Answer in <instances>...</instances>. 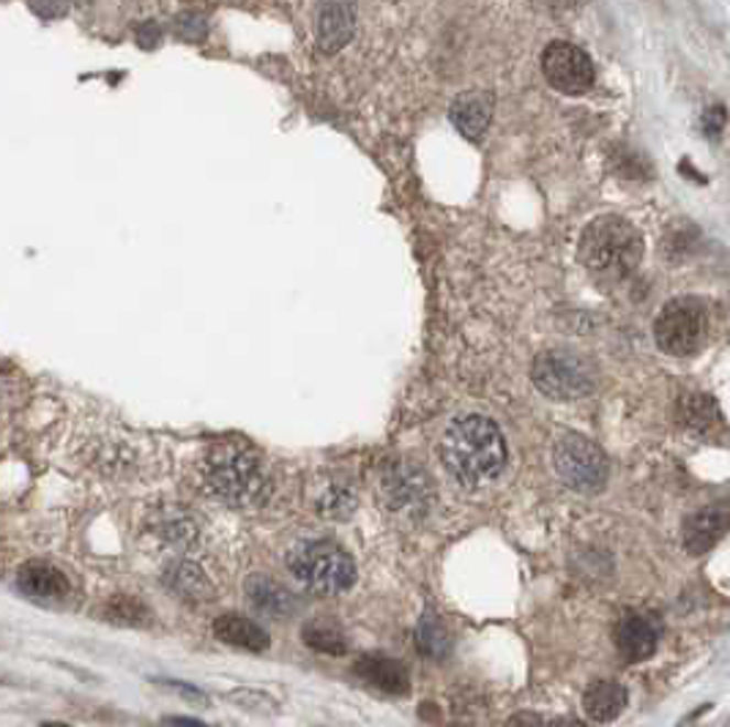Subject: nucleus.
Returning a JSON list of instances; mask_svg holds the SVG:
<instances>
[{
	"instance_id": "nucleus-8",
	"label": "nucleus",
	"mask_w": 730,
	"mask_h": 727,
	"mask_svg": "<svg viewBox=\"0 0 730 727\" xmlns=\"http://www.w3.org/2000/svg\"><path fill=\"white\" fill-rule=\"evenodd\" d=\"M542 72H545V79L553 88L567 96L586 94L597 79L591 58L569 42H553L542 53Z\"/></svg>"
},
{
	"instance_id": "nucleus-19",
	"label": "nucleus",
	"mask_w": 730,
	"mask_h": 727,
	"mask_svg": "<svg viewBox=\"0 0 730 727\" xmlns=\"http://www.w3.org/2000/svg\"><path fill=\"white\" fill-rule=\"evenodd\" d=\"M627 701H630V695L619 681H597L582 695V708L593 723H613L627 708Z\"/></svg>"
},
{
	"instance_id": "nucleus-13",
	"label": "nucleus",
	"mask_w": 730,
	"mask_h": 727,
	"mask_svg": "<svg viewBox=\"0 0 730 727\" xmlns=\"http://www.w3.org/2000/svg\"><path fill=\"white\" fill-rule=\"evenodd\" d=\"M660 645V627L646 612H624L615 623V649L624 662L638 664L654 657Z\"/></svg>"
},
{
	"instance_id": "nucleus-11",
	"label": "nucleus",
	"mask_w": 730,
	"mask_h": 727,
	"mask_svg": "<svg viewBox=\"0 0 730 727\" xmlns=\"http://www.w3.org/2000/svg\"><path fill=\"white\" fill-rule=\"evenodd\" d=\"M356 0H318L315 14V39L320 53L334 55L353 39Z\"/></svg>"
},
{
	"instance_id": "nucleus-33",
	"label": "nucleus",
	"mask_w": 730,
	"mask_h": 727,
	"mask_svg": "<svg viewBox=\"0 0 730 727\" xmlns=\"http://www.w3.org/2000/svg\"><path fill=\"white\" fill-rule=\"evenodd\" d=\"M42 727H72V725H64V723H44Z\"/></svg>"
},
{
	"instance_id": "nucleus-20",
	"label": "nucleus",
	"mask_w": 730,
	"mask_h": 727,
	"mask_svg": "<svg viewBox=\"0 0 730 727\" xmlns=\"http://www.w3.org/2000/svg\"><path fill=\"white\" fill-rule=\"evenodd\" d=\"M682 424L700 437H717L726 433V422L709 394H687L682 400Z\"/></svg>"
},
{
	"instance_id": "nucleus-2",
	"label": "nucleus",
	"mask_w": 730,
	"mask_h": 727,
	"mask_svg": "<svg viewBox=\"0 0 730 727\" xmlns=\"http://www.w3.org/2000/svg\"><path fill=\"white\" fill-rule=\"evenodd\" d=\"M582 269L604 282L630 276L643 260V236L632 221L615 214H604L588 221L577 247Z\"/></svg>"
},
{
	"instance_id": "nucleus-9",
	"label": "nucleus",
	"mask_w": 730,
	"mask_h": 727,
	"mask_svg": "<svg viewBox=\"0 0 730 727\" xmlns=\"http://www.w3.org/2000/svg\"><path fill=\"white\" fill-rule=\"evenodd\" d=\"M383 496H386L389 509L407 517L424 514L433 503L429 479L422 468L411 463L389 465L386 474H383Z\"/></svg>"
},
{
	"instance_id": "nucleus-27",
	"label": "nucleus",
	"mask_w": 730,
	"mask_h": 727,
	"mask_svg": "<svg viewBox=\"0 0 730 727\" xmlns=\"http://www.w3.org/2000/svg\"><path fill=\"white\" fill-rule=\"evenodd\" d=\"M175 33H178V39H184V42L189 44L203 42L208 33L206 17L195 14V11H186V14H181L178 20H175Z\"/></svg>"
},
{
	"instance_id": "nucleus-28",
	"label": "nucleus",
	"mask_w": 730,
	"mask_h": 727,
	"mask_svg": "<svg viewBox=\"0 0 730 727\" xmlns=\"http://www.w3.org/2000/svg\"><path fill=\"white\" fill-rule=\"evenodd\" d=\"M726 123H728L726 107H722V105L706 107V112H704V134H706V138H711V140L720 138L722 129H726Z\"/></svg>"
},
{
	"instance_id": "nucleus-32",
	"label": "nucleus",
	"mask_w": 730,
	"mask_h": 727,
	"mask_svg": "<svg viewBox=\"0 0 730 727\" xmlns=\"http://www.w3.org/2000/svg\"><path fill=\"white\" fill-rule=\"evenodd\" d=\"M547 727H582V723H577V719H571V717H558V719H551Z\"/></svg>"
},
{
	"instance_id": "nucleus-31",
	"label": "nucleus",
	"mask_w": 730,
	"mask_h": 727,
	"mask_svg": "<svg viewBox=\"0 0 730 727\" xmlns=\"http://www.w3.org/2000/svg\"><path fill=\"white\" fill-rule=\"evenodd\" d=\"M170 725H175V727H211V725H206V723H197V719H186V717H175V719H167Z\"/></svg>"
},
{
	"instance_id": "nucleus-18",
	"label": "nucleus",
	"mask_w": 730,
	"mask_h": 727,
	"mask_svg": "<svg viewBox=\"0 0 730 727\" xmlns=\"http://www.w3.org/2000/svg\"><path fill=\"white\" fill-rule=\"evenodd\" d=\"M243 588H247L249 605H252L258 612H263V616L285 618L296 610V599H293L280 583L271 580V577L252 575Z\"/></svg>"
},
{
	"instance_id": "nucleus-29",
	"label": "nucleus",
	"mask_w": 730,
	"mask_h": 727,
	"mask_svg": "<svg viewBox=\"0 0 730 727\" xmlns=\"http://www.w3.org/2000/svg\"><path fill=\"white\" fill-rule=\"evenodd\" d=\"M160 684L164 686V690H170V692H175V695L186 697V701L203 703V706H208V695L203 690H197V686L184 684V681H160Z\"/></svg>"
},
{
	"instance_id": "nucleus-15",
	"label": "nucleus",
	"mask_w": 730,
	"mask_h": 727,
	"mask_svg": "<svg viewBox=\"0 0 730 727\" xmlns=\"http://www.w3.org/2000/svg\"><path fill=\"white\" fill-rule=\"evenodd\" d=\"M353 673L359 675L364 684L375 686V690L386 692V695H405L411 686V675L400 659H392L386 654H367L353 664Z\"/></svg>"
},
{
	"instance_id": "nucleus-25",
	"label": "nucleus",
	"mask_w": 730,
	"mask_h": 727,
	"mask_svg": "<svg viewBox=\"0 0 730 727\" xmlns=\"http://www.w3.org/2000/svg\"><path fill=\"white\" fill-rule=\"evenodd\" d=\"M228 701L236 703V706L243 708V712H254V714H276L280 712V703L274 701L271 695L260 690H233L228 692Z\"/></svg>"
},
{
	"instance_id": "nucleus-24",
	"label": "nucleus",
	"mask_w": 730,
	"mask_h": 727,
	"mask_svg": "<svg viewBox=\"0 0 730 727\" xmlns=\"http://www.w3.org/2000/svg\"><path fill=\"white\" fill-rule=\"evenodd\" d=\"M416 645L424 657L444 659L446 654H449L451 640H449V632H446V627L438 621V618L424 616L416 627Z\"/></svg>"
},
{
	"instance_id": "nucleus-16",
	"label": "nucleus",
	"mask_w": 730,
	"mask_h": 727,
	"mask_svg": "<svg viewBox=\"0 0 730 727\" xmlns=\"http://www.w3.org/2000/svg\"><path fill=\"white\" fill-rule=\"evenodd\" d=\"M214 634H217V640H222L225 645L252 651V654H260V651L269 649V632H265L260 623L236 616V612L219 616L217 621H214Z\"/></svg>"
},
{
	"instance_id": "nucleus-12",
	"label": "nucleus",
	"mask_w": 730,
	"mask_h": 727,
	"mask_svg": "<svg viewBox=\"0 0 730 727\" xmlns=\"http://www.w3.org/2000/svg\"><path fill=\"white\" fill-rule=\"evenodd\" d=\"M730 528V503L720 501L711 507H700L684 520L682 542L689 555H704L720 542Z\"/></svg>"
},
{
	"instance_id": "nucleus-4",
	"label": "nucleus",
	"mask_w": 730,
	"mask_h": 727,
	"mask_svg": "<svg viewBox=\"0 0 730 727\" xmlns=\"http://www.w3.org/2000/svg\"><path fill=\"white\" fill-rule=\"evenodd\" d=\"M287 569L304 588L318 596L342 594L356 583L353 558L328 539L296 544L287 555Z\"/></svg>"
},
{
	"instance_id": "nucleus-14",
	"label": "nucleus",
	"mask_w": 730,
	"mask_h": 727,
	"mask_svg": "<svg viewBox=\"0 0 730 727\" xmlns=\"http://www.w3.org/2000/svg\"><path fill=\"white\" fill-rule=\"evenodd\" d=\"M492 107H495V99L490 90H466L451 101L449 118L462 138L479 140L490 127Z\"/></svg>"
},
{
	"instance_id": "nucleus-30",
	"label": "nucleus",
	"mask_w": 730,
	"mask_h": 727,
	"mask_svg": "<svg viewBox=\"0 0 730 727\" xmlns=\"http://www.w3.org/2000/svg\"><path fill=\"white\" fill-rule=\"evenodd\" d=\"M503 727H547V723H545V719L534 717V714H517V717L509 719V723Z\"/></svg>"
},
{
	"instance_id": "nucleus-3",
	"label": "nucleus",
	"mask_w": 730,
	"mask_h": 727,
	"mask_svg": "<svg viewBox=\"0 0 730 727\" xmlns=\"http://www.w3.org/2000/svg\"><path fill=\"white\" fill-rule=\"evenodd\" d=\"M206 481L214 496L233 509L258 507L269 492L263 457L239 441L214 443L206 457Z\"/></svg>"
},
{
	"instance_id": "nucleus-1",
	"label": "nucleus",
	"mask_w": 730,
	"mask_h": 727,
	"mask_svg": "<svg viewBox=\"0 0 730 727\" xmlns=\"http://www.w3.org/2000/svg\"><path fill=\"white\" fill-rule=\"evenodd\" d=\"M440 459L455 481L466 487H482L503 474L509 452L498 424L471 413L446 427L444 441H440Z\"/></svg>"
},
{
	"instance_id": "nucleus-17",
	"label": "nucleus",
	"mask_w": 730,
	"mask_h": 727,
	"mask_svg": "<svg viewBox=\"0 0 730 727\" xmlns=\"http://www.w3.org/2000/svg\"><path fill=\"white\" fill-rule=\"evenodd\" d=\"M151 528L162 542L173 544V547H192L200 536V525L195 517L181 507H164L151 514Z\"/></svg>"
},
{
	"instance_id": "nucleus-5",
	"label": "nucleus",
	"mask_w": 730,
	"mask_h": 727,
	"mask_svg": "<svg viewBox=\"0 0 730 727\" xmlns=\"http://www.w3.org/2000/svg\"><path fill=\"white\" fill-rule=\"evenodd\" d=\"M706 337H709V312L698 299L667 301L654 321L656 348L676 359L698 354Z\"/></svg>"
},
{
	"instance_id": "nucleus-6",
	"label": "nucleus",
	"mask_w": 730,
	"mask_h": 727,
	"mask_svg": "<svg viewBox=\"0 0 730 727\" xmlns=\"http://www.w3.org/2000/svg\"><path fill=\"white\" fill-rule=\"evenodd\" d=\"M531 378L534 386L545 397L558 402H571L588 397L593 391V367L582 359L580 354H571V350H545L534 359L531 367Z\"/></svg>"
},
{
	"instance_id": "nucleus-10",
	"label": "nucleus",
	"mask_w": 730,
	"mask_h": 727,
	"mask_svg": "<svg viewBox=\"0 0 730 727\" xmlns=\"http://www.w3.org/2000/svg\"><path fill=\"white\" fill-rule=\"evenodd\" d=\"M17 590L25 599L36 601V605H64L72 594V585L66 580L64 572L58 566L47 564V561H28L17 572Z\"/></svg>"
},
{
	"instance_id": "nucleus-22",
	"label": "nucleus",
	"mask_w": 730,
	"mask_h": 727,
	"mask_svg": "<svg viewBox=\"0 0 730 727\" xmlns=\"http://www.w3.org/2000/svg\"><path fill=\"white\" fill-rule=\"evenodd\" d=\"M101 621L116 623V627H145L151 623V610L138 596H112L99 610Z\"/></svg>"
},
{
	"instance_id": "nucleus-23",
	"label": "nucleus",
	"mask_w": 730,
	"mask_h": 727,
	"mask_svg": "<svg viewBox=\"0 0 730 727\" xmlns=\"http://www.w3.org/2000/svg\"><path fill=\"white\" fill-rule=\"evenodd\" d=\"M302 638L309 649L320 651L328 657H342L348 651V638H345L342 629L331 621H309L302 629Z\"/></svg>"
},
{
	"instance_id": "nucleus-7",
	"label": "nucleus",
	"mask_w": 730,
	"mask_h": 727,
	"mask_svg": "<svg viewBox=\"0 0 730 727\" xmlns=\"http://www.w3.org/2000/svg\"><path fill=\"white\" fill-rule=\"evenodd\" d=\"M553 465H556V474L562 476L564 485L582 496L602 492L608 485L610 468L602 448L580 433L558 437L556 448H553Z\"/></svg>"
},
{
	"instance_id": "nucleus-26",
	"label": "nucleus",
	"mask_w": 730,
	"mask_h": 727,
	"mask_svg": "<svg viewBox=\"0 0 730 727\" xmlns=\"http://www.w3.org/2000/svg\"><path fill=\"white\" fill-rule=\"evenodd\" d=\"M353 507L356 498L350 496L345 487H331L324 501H320V511H324L326 517H337V520H345V517L353 514Z\"/></svg>"
},
{
	"instance_id": "nucleus-21",
	"label": "nucleus",
	"mask_w": 730,
	"mask_h": 727,
	"mask_svg": "<svg viewBox=\"0 0 730 727\" xmlns=\"http://www.w3.org/2000/svg\"><path fill=\"white\" fill-rule=\"evenodd\" d=\"M167 585L175 594H181L189 601H206L211 599L214 594V585L206 577V572L197 564H192V561H178V564L167 572Z\"/></svg>"
}]
</instances>
